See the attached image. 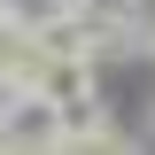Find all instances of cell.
<instances>
[{
  "label": "cell",
  "instance_id": "cell-1",
  "mask_svg": "<svg viewBox=\"0 0 155 155\" xmlns=\"http://www.w3.org/2000/svg\"><path fill=\"white\" fill-rule=\"evenodd\" d=\"M54 124H62V140H78V132H101L109 109H101L93 93H70V101H54Z\"/></svg>",
  "mask_w": 155,
  "mask_h": 155
},
{
  "label": "cell",
  "instance_id": "cell-4",
  "mask_svg": "<svg viewBox=\"0 0 155 155\" xmlns=\"http://www.w3.org/2000/svg\"><path fill=\"white\" fill-rule=\"evenodd\" d=\"M16 155H62V147H16Z\"/></svg>",
  "mask_w": 155,
  "mask_h": 155
},
{
  "label": "cell",
  "instance_id": "cell-2",
  "mask_svg": "<svg viewBox=\"0 0 155 155\" xmlns=\"http://www.w3.org/2000/svg\"><path fill=\"white\" fill-rule=\"evenodd\" d=\"M62 155H140V140H124L116 124H101V132H78V140H62Z\"/></svg>",
  "mask_w": 155,
  "mask_h": 155
},
{
  "label": "cell",
  "instance_id": "cell-3",
  "mask_svg": "<svg viewBox=\"0 0 155 155\" xmlns=\"http://www.w3.org/2000/svg\"><path fill=\"white\" fill-rule=\"evenodd\" d=\"M0 8H8V16H16L23 31H47V23H54L62 8H70V0H0Z\"/></svg>",
  "mask_w": 155,
  "mask_h": 155
}]
</instances>
